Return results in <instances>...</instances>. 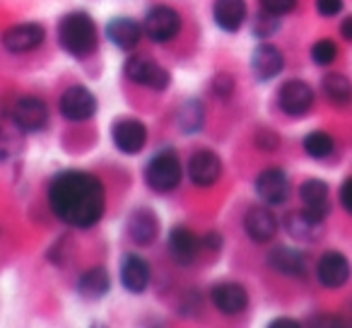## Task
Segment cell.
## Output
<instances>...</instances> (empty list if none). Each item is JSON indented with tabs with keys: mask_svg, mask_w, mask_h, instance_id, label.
Segmentation results:
<instances>
[{
	"mask_svg": "<svg viewBox=\"0 0 352 328\" xmlns=\"http://www.w3.org/2000/svg\"><path fill=\"white\" fill-rule=\"evenodd\" d=\"M234 89H236V83L230 73H217L215 78H212V94H215V97L230 99L232 94H234Z\"/></svg>",
	"mask_w": 352,
	"mask_h": 328,
	"instance_id": "obj_32",
	"label": "cell"
},
{
	"mask_svg": "<svg viewBox=\"0 0 352 328\" xmlns=\"http://www.w3.org/2000/svg\"><path fill=\"white\" fill-rule=\"evenodd\" d=\"M304 152L314 160H326L333 152V138L326 131H311L304 138Z\"/></svg>",
	"mask_w": 352,
	"mask_h": 328,
	"instance_id": "obj_29",
	"label": "cell"
},
{
	"mask_svg": "<svg viewBox=\"0 0 352 328\" xmlns=\"http://www.w3.org/2000/svg\"><path fill=\"white\" fill-rule=\"evenodd\" d=\"M128 239L138 246H147L155 241L157 232H160V222H157V215L150 210V208H138V210L131 212L128 217Z\"/></svg>",
	"mask_w": 352,
	"mask_h": 328,
	"instance_id": "obj_17",
	"label": "cell"
},
{
	"mask_svg": "<svg viewBox=\"0 0 352 328\" xmlns=\"http://www.w3.org/2000/svg\"><path fill=\"white\" fill-rule=\"evenodd\" d=\"M297 8V0H261V10L273 12V15L283 17Z\"/></svg>",
	"mask_w": 352,
	"mask_h": 328,
	"instance_id": "obj_33",
	"label": "cell"
},
{
	"mask_svg": "<svg viewBox=\"0 0 352 328\" xmlns=\"http://www.w3.org/2000/svg\"><path fill=\"white\" fill-rule=\"evenodd\" d=\"M268 263L273 265L278 273L283 275H304L307 270V259L299 249H292V246H275L273 251L268 254Z\"/></svg>",
	"mask_w": 352,
	"mask_h": 328,
	"instance_id": "obj_23",
	"label": "cell"
},
{
	"mask_svg": "<svg viewBox=\"0 0 352 328\" xmlns=\"http://www.w3.org/2000/svg\"><path fill=\"white\" fill-rule=\"evenodd\" d=\"M111 140L123 155H138L147 142V128L138 118H118L111 126Z\"/></svg>",
	"mask_w": 352,
	"mask_h": 328,
	"instance_id": "obj_8",
	"label": "cell"
},
{
	"mask_svg": "<svg viewBox=\"0 0 352 328\" xmlns=\"http://www.w3.org/2000/svg\"><path fill=\"white\" fill-rule=\"evenodd\" d=\"M212 17L225 32H239L246 20V0H215Z\"/></svg>",
	"mask_w": 352,
	"mask_h": 328,
	"instance_id": "obj_22",
	"label": "cell"
},
{
	"mask_svg": "<svg viewBox=\"0 0 352 328\" xmlns=\"http://www.w3.org/2000/svg\"><path fill=\"white\" fill-rule=\"evenodd\" d=\"M206 246L210 251H220L222 249V237H220V232H210V234L206 237Z\"/></svg>",
	"mask_w": 352,
	"mask_h": 328,
	"instance_id": "obj_37",
	"label": "cell"
},
{
	"mask_svg": "<svg viewBox=\"0 0 352 328\" xmlns=\"http://www.w3.org/2000/svg\"><path fill=\"white\" fill-rule=\"evenodd\" d=\"M278 107L287 116H304L314 107V89L304 80H287L278 92Z\"/></svg>",
	"mask_w": 352,
	"mask_h": 328,
	"instance_id": "obj_6",
	"label": "cell"
},
{
	"mask_svg": "<svg viewBox=\"0 0 352 328\" xmlns=\"http://www.w3.org/2000/svg\"><path fill=\"white\" fill-rule=\"evenodd\" d=\"M244 230L249 234V239H254L256 244H265L278 232V217L265 206H254L244 215Z\"/></svg>",
	"mask_w": 352,
	"mask_h": 328,
	"instance_id": "obj_15",
	"label": "cell"
},
{
	"mask_svg": "<svg viewBox=\"0 0 352 328\" xmlns=\"http://www.w3.org/2000/svg\"><path fill=\"white\" fill-rule=\"evenodd\" d=\"M340 34H342V39H345V41H352V15L342 20V25H340Z\"/></svg>",
	"mask_w": 352,
	"mask_h": 328,
	"instance_id": "obj_38",
	"label": "cell"
},
{
	"mask_svg": "<svg viewBox=\"0 0 352 328\" xmlns=\"http://www.w3.org/2000/svg\"><path fill=\"white\" fill-rule=\"evenodd\" d=\"M145 182L157 193H169L179 186V182H182V162H179L176 150L164 147L147 162Z\"/></svg>",
	"mask_w": 352,
	"mask_h": 328,
	"instance_id": "obj_3",
	"label": "cell"
},
{
	"mask_svg": "<svg viewBox=\"0 0 352 328\" xmlns=\"http://www.w3.org/2000/svg\"><path fill=\"white\" fill-rule=\"evenodd\" d=\"M323 92L331 102L336 104H347L352 99V85L345 75L340 73H331L323 78Z\"/></svg>",
	"mask_w": 352,
	"mask_h": 328,
	"instance_id": "obj_27",
	"label": "cell"
},
{
	"mask_svg": "<svg viewBox=\"0 0 352 328\" xmlns=\"http://www.w3.org/2000/svg\"><path fill=\"white\" fill-rule=\"evenodd\" d=\"M20 128L12 121L10 113H3L0 116V162H8L12 157L20 155L22 150V140H20Z\"/></svg>",
	"mask_w": 352,
	"mask_h": 328,
	"instance_id": "obj_26",
	"label": "cell"
},
{
	"mask_svg": "<svg viewBox=\"0 0 352 328\" xmlns=\"http://www.w3.org/2000/svg\"><path fill=\"white\" fill-rule=\"evenodd\" d=\"M210 299L222 314H230V316H236V314L246 311V307H249V292L239 283L215 285L210 292Z\"/></svg>",
	"mask_w": 352,
	"mask_h": 328,
	"instance_id": "obj_16",
	"label": "cell"
},
{
	"mask_svg": "<svg viewBox=\"0 0 352 328\" xmlns=\"http://www.w3.org/2000/svg\"><path fill=\"white\" fill-rule=\"evenodd\" d=\"M166 249H169V256L174 259V263L188 265L198 254V239L188 227L176 225V227H171V232H169Z\"/></svg>",
	"mask_w": 352,
	"mask_h": 328,
	"instance_id": "obj_19",
	"label": "cell"
},
{
	"mask_svg": "<svg viewBox=\"0 0 352 328\" xmlns=\"http://www.w3.org/2000/svg\"><path fill=\"white\" fill-rule=\"evenodd\" d=\"M109 287H111V278H109L107 268H99V265L89 268L78 280V292L85 299H102L109 292Z\"/></svg>",
	"mask_w": 352,
	"mask_h": 328,
	"instance_id": "obj_25",
	"label": "cell"
},
{
	"mask_svg": "<svg viewBox=\"0 0 352 328\" xmlns=\"http://www.w3.org/2000/svg\"><path fill=\"white\" fill-rule=\"evenodd\" d=\"M10 116L22 133H36L44 131L49 123V109L39 97H20L12 107Z\"/></svg>",
	"mask_w": 352,
	"mask_h": 328,
	"instance_id": "obj_7",
	"label": "cell"
},
{
	"mask_svg": "<svg viewBox=\"0 0 352 328\" xmlns=\"http://www.w3.org/2000/svg\"><path fill=\"white\" fill-rule=\"evenodd\" d=\"M283 68H285V56L273 44H261L254 51V56H251V70H254L256 80H261V83L278 78L283 73Z\"/></svg>",
	"mask_w": 352,
	"mask_h": 328,
	"instance_id": "obj_18",
	"label": "cell"
},
{
	"mask_svg": "<svg viewBox=\"0 0 352 328\" xmlns=\"http://www.w3.org/2000/svg\"><path fill=\"white\" fill-rule=\"evenodd\" d=\"M254 140H256V145H258L261 150H278V145H280L278 133H273V131H258Z\"/></svg>",
	"mask_w": 352,
	"mask_h": 328,
	"instance_id": "obj_34",
	"label": "cell"
},
{
	"mask_svg": "<svg viewBox=\"0 0 352 328\" xmlns=\"http://www.w3.org/2000/svg\"><path fill=\"white\" fill-rule=\"evenodd\" d=\"M316 278L323 287H342V285L350 280V263L340 251H326V254L318 259L316 265Z\"/></svg>",
	"mask_w": 352,
	"mask_h": 328,
	"instance_id": "obj_11",
	"label": "cell"
},
{
	"mask_svg": "<svg viewBox=\"0 0 352 328\" xmlns=\"http://www.w3.org/2000/svg\"><path fill=\"white\" fill-rule=\"evenodd\" d=\"M314 326H340L338 318H314Z\"/></svg>",
	"mask_w": 352,
	"mask_h": 328,
	"instance_id": "obj_40",
	"label": "cell"
},
{
	"mask_svg": "<svg viewBox=\"0 0 352 328\" xmlns=\"http://www.w3.org/2000/svg\"><path fill=\"white\" fill-rule=\"evenodd\" d=\"M123 73L131 83H138V85H145L150 89H157V92H164L171 83V75L162 68L157 61H152L150 56L145 54H138V56H131L123 65Z\"/></svg>",
	"mask_w": 352,
	"mask_h": 328,
	"instance_id": "obj_4",
	"label": "cell"
},
{
	"mask_svg": "<svg viewBox=\"0 0 352 328\" xmlns=\"http://www.w3.org/2000/svg\"><path fill=\"white\" fill-rule=\"evenodd\" d=\"M299 198L302 206L309 215H314L316 220H326L331 212V196H328V184L321 179H307L299 186Z\"/></svg>",
	"mask_w": 352,
	"mask_h": 328,
	"instance_id": "obj_14",
	"label": "cell"
},
{
	"mask_svg": "<svg viewBox=\"0 0 352 328\" xmlns=\"http://www.w3.org/2000/svg\"><path fill=\"white\" fill-rule=\"evenodd\" d=\"M220 172H222V162L212 150H198L188 160V179L201 188L212 186L220 179Z\"/></svg>",
	"mask_w": 352,
	"mask_h": 328,
	"instance_id": "obj_10",
	"label": "cell"
},
{
	"mask_svg": "<svg viewBox=\"0 0 352 328\" xmlns=\"http://www.w3.org/2000/svg\"><path fill=\"white\" fill-rule=\"evenodd\" d=\"M203 121H206V111H203L201 102H186L182 109H179V113H176V123H179V128H182L184 133H196L203 128Z\"/></svg>",
	"mask_w": 352,
	"mask_h": 328,
	"instance_id": "obj_28",
	"label": "cell"
},
{
	"mask_svg": "<svg viewBox=\"0 0 352 328\" xmlns=\"http://www.w3.org/2000/svg\"><path fill=\"white\" fill-rule=\"evenodd\" d=\"M270 326H273V328H297L299 321H294V318H275Z\"/></svg>",
	"mask_w": 352,
	"mask_h": 328,
	"instance_id": "obj_39",
	"label": "cell"
},
{
	"mask_svg": "<svg viewBox=\"0 0 352 328\" xmlns=\"http://www.w3.org/2000/svg\"><path fill=\"white\" fill-rule=\"evenodd\" d=\"M107 36L113 46L123 51H131L133 46H138L142 36V25L133 17H113L107 25Z\"/></svg>",
	"mask_w": 352,
	"mask_h": 328,
	"instance_id": "obj_21",
	"label": "cell"
},
{
	"mask_svg": "<svg viewBox=\"0 0 352 328\" xmlns=\"http://www.w3.org/2000/svg\"><path fill=\"white\" fill-rule=\"evenodd\" d=\"M58 44L73 58H87V56H92L99 44L94 20L82 10L68 12L58 25Z\"/></svg>",
	"mask_w": 352,
	"mask_h": 328,
	"instance_id": "obj_2",
	"label": "cell"
},
{
	"mask_svg": "<svg viewBox=\"0 0 352 328\" xmlns=\"http://www.w3.org/2000/svg\"><path fill=\"white\" fill-rule=\"evenodd\" d=\"M338 56V46L333 39H321L311 46V61L316 65H331Z\"/></svg>",
	"mask_w": 352,
	"mask_h": 328,
	"instance_id": "obj_31",
	"label": "cell"
},
{
	"mask_svg": "<svg viewBox=\"0 0 352 328\" xmlns=\"http://www.w3.org/2000/svg\"><path fill=\"white\" fill-rule=\"evenodd\" d=\"M316 10L321 17H336L342 10V0H316Z\"/></svg>",
	"mask_w": 352,
	"mask_h": 328,
	"instance_id": "obj_35",
	"label": "cell"
},
{
	"mask_svg": "<svg viewBox=\"0 0 352 328\" xmlns=\"http://www.w3.org/2000/svg\"><path fill=\"white\" fill-rule=\"evenodd\" d=\"M51 212L75 230H89L104 215V186L97 177L82 169H65L56 174L49 186Z\"/></svg>",
	"mask_w": 352,
	"mask_h": 328,
	"instance_id": "obj_1",
	"label": "cell"
},
{
	"mask_svg": "<svg viewBox=\"0 0 352 328\" xmlns=\"http://www.w3.org/2000/svg\"><path fill=\"white\" fill-rule=\"evenodd\" d=\"M46 32L36 22H25V25H15L3 34V46H6L10 54H27V51H34L36 46L44 41Z\"/></svg>",
	"mask_w": 352,
	"mask_h": 328,
	"instance_id": "obj_12",
	"label": "cell"
},
{
	"mask_svg": "<svg viewBox=\"0 0 352 328\" xmlns=\"http://www.w3.org/2000/svg\"><path fill=\"white\" fill-rule=\"evenodd\" d=\"M60 113H63L68 121H87L97 113V97L89 92L87 87H68L60 97Z\"/></svg>",
	"mask_w": 352,
	"mask_h": 328,
	"instance_id": "obj_9",
	"label": "cell"
},
{
	"mask_svg": "<svg viewBox=\"0 0 352 328\" xmlns=\"http://www.w3.org/2000/svg\"><path fill=\"white\" fill-rule=\"evenodd\" d=\"M278 30H280V17L273 15V12L261 10L258 15H254V20H251V34L258 36V39H268V36H273Z\"/></svg>",
	"mask_w": 352,
	"mask_h": 328,
	"instance_id": "obj_30",
	"label": "cell"
},
{
	"mask_svg": "<svg viewBox=\"0 0 352 328\" xmlns=\"http://www.w3.org/2000/svg\"><path fill=\"white\" fill-rule=\"evenodd\" d=\"M256 193H258L261 201H265L268 206H280V203H285L289 193L287 174L278 167H270V169H265V172H261L258 179H256Z\"/></svg>",
	"mask_w": 352,
	"mask_h": 328,
	"instance_id": "obj_13",
	"label": "cell"
},
{
	"mask_svg": "<svg viewBox=\"0 0 352 328\" xmlns=\"http://www.w3.org/2000/svg\"><path fill=\"white\" fill-rule=\"evenodd\" d=\"M321 225H323V220H316L314 215H309L304 208L297 212H289L287 220H285L287 234L299 241H316L318 237H321Z\"/></svg>",
	"mask_w": 352,
	"mask_h": 328,
	"instance_id": "obj_24",
	"label": "cell"
},
{
	"mask_svg": "<svg viewBox=\"0 0 352 328\" xmlns=\"http://www.w3.org/2000/svg\"><path fill=\"white\" fill-rule=\"evenodd\" d=\"M182 30V17L174 8L166 6H157L152 8L145 15V22H142V32L147 34V39L155 41V44H166L171 41Z\"/></svg>",
	"mask_w": 352,
	"mask_h": 328,
	"instance_id": "obj_5",
	"label": "cell"
},
{
	"mask_svg": "<svg viewBox=\"0 0 352 328\" xmlns=\"http://www.w3.org/2000/svg\"><path fill=\"white\" fill-rule=\"evenodd\" d=\"M150 265H147L145 259H140V256L135 254H128L123 256V263H121V283L123 287L128 289V292L133 294H140L147 289V285H150Z\"/></svg>",
	"mask_w": 352,
	"mask_h": 328,
	"instance_id": "obj_20",
	"label": "cell"
},
{
	"mask_svg": "<svg viewBox=\"0 0 352 328\" xmlns=\"http://www.w3.org/2000/svg\"><path fill=\"white\" fill-rule=\"evenodd\" d=\"M340 203H342V208L352 215V177L340 186Z\"/></svg>",
	"mask_w": 352,
	"mask_h": 328,
	"instance_id": "obj_36",
	"label": "cell"
}]
</instances>
